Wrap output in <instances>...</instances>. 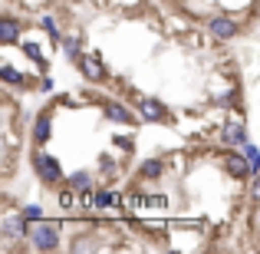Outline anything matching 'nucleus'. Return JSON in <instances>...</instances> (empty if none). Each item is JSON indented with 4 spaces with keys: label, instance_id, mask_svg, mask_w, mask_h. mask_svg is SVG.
I'll return each instance as SVG.
<instances>
[{
    "label": "nucleus",
    "instance_id": "20",
    "mask_svg": "<svg viewBox=\"0 0 260 254\" xmlns=\"http://www.w3.org/2000/svg\"><path fill=\"white\" fill-rule=\"evenodd\" d=\"M148 208H168V198L158 195V198H148Z\"/></svg>",
    "mask_w": 260,
    "mask_h": 254
},
{
    "label": "nucleus",
    "instance_id": "8",
    "mask_svg": "<svg viewBox=\"0 0 260 254\" xmlns=\"http://www.w3.org/2000/svg\"><path fill=\"white\" fill-rule=\"evenodd\" d=\"M106 116L112 122H132V112L125 106H119V102H106Z\"/></svg>",
    "mask_w": 260,
    "mask_h": 254
},
{
    "label": "nucleus",
    "instance_id": "17",
    "mask_svg": "<svg viewBox=\"0 0 260 254\" xmlns=\"http://www.w3.org/2000/svg\"><path fill=\"white\" fill-rule=\"evenodd\" d=\"M23 218H26V221H40V218H43V211H40L37 205H26V208H23Z\"/></svg>",
    "mask_w": 260,
    "mask_h": 254
},
{
    "label": "nucleus",
    "instance_id": "5",
    "mask_svg": "<svg viewBox=\"0 0 260 254\" xmlns=\"http://www.w3.org/2000/svg\"><path fill=\"white\" fill-rule=\"evenodd\" d=\"M4 231H7L10 238L30 235V231H26V218H23V211H20V215H10V218H4Z\"/></svg>",
    "mask_w": 260,
    "mask_h": 254
},
{
    "label": "nucleus",
    "instance_id": "2",
    "mask_svg": "<svg viewBox=\"0 0 260 254\" xmlns=\"http://www.w3.org/2000/svg\"><path fill=\"white\" fill-rule=\"evenodd\" d=\"M33 168L40 172V178H43V182H59V175H63V172H59V162L53 159V155H46V152H37V155H33Z\"/></svg>",
    "mask_w": 260,
    "mask_h": 254
},
{
    "label": "nucleus",
    "instance_id": "12",
    "mask_svg": "<svg viewBox=\"0 0 260 254\" xmlns=\"http://www.w3.org/2000/svg\"><path fill=\"white\" fill-rule=\"evenodd\" d=\"M142 175H145V178H158V175H161V162H158V159L142 162Z\"/></svg>",
    "mask_w": 260,
    "mask_h": 254
},
{
    "label": "nucleus",
    "instance_id": "22",
    "mask_svg": "<svg viewBox=\"0 0 260 254\" xmlns=\"http://www.w3.org/2000/svg\"><path fill=\"white\" fill-rule=\"evenodd\" d=\"M254 198H260V178L254 182Z\"/></svg>",
    "mask_w": 260,
    "mask_h": 254
},
{
    "label": "nucleus",
    "instance_id": "21",
    "mask_svg": "<svg viewBox=\"0 0 260 254\" xmlns=\"http://www.w3.org/2000/svg\"><path fill=\"white\" fill-rule=\"evenodd\" d=\"M247 155H250V162H254V168H260V152L257 149H247Z\"/></svg>",
    "mask_w": 260,
    "mask_h": 254
},
{
    "label": "nucleus",
    "instance_id": "16",
    "mask_svg": "<svg viewBox=\"0 0 260 254\" xmlns=\"http://www.w3.org/2000/svg\"><path fill=\"white\" fill-rule=\"evenodd\" d=\"M73 191H76V188H73ZM73 191H59V208H76V195H73Z\"/></svg>",
    "mask_w": 260,
    "mask_h": 254
},
{
    "label": "nucleus",
    "instance_id": "3",
    "mask_svg": "<svg viewBox=\"0 0 260 254\" xmlns=\"http://www.w3.org/2000/svg\"><path fill=\"white\" fill-rule=\"evenodd\" d=\"M76 66H79V73H83L86 79H92V83L106 79V66H102L99 60L92 57V53H86V57H76Z\"/></svg>",
    "mask_w": 260,
    "mask_h": 254
},
{
    "label": "nucleus",
    "instance_id": "19",
    "mask_svg": "<svg viewBox=\"0 0 260 254\" xmlns=\"http://www.w3.org/2000/svg\"><path fill=\"white\" fill-rule=\"evenodd\" d=\"M0 73H4V79H7V83H20V73L13 70V66H4Z\"/></svg>",
    "mask_w": 260,
    "mask_h": 254
},
{
    "label": "nucleus",
    "instance_id": "7",
    "mask_svg": "<svg viewBox=\"0 0 260 254\" xmlns=\"http://www.w3.org/2000/svg\"><path fill=\"white\" fill-rule=\"evenodd\" d=\"M139 109H142V116H145L148 122H158L161 116H165V106H161L158 99H142V102H139Z\"/></svg>",
    "mask_w": 260,
    "mask_h": 254
},
{
    "label": "nucleus",
    "instance_id": "14",
    "mask_svg": "<svg viewBox=\"0 0 260 254\" xmlns=\"http://www.w3.org/2000/svg\"><path fill=\"white\" fill-rule=\"evenodd\" d=\"M125 208H128V211H135V208H148V198H145V195H128V198H125Z\"/></svg>",
    "mask_w": 260,
    "mask_h": 254
},
{
    "label": "nucleus",
    "instance_id": "10",
    "mask_svg": "<svg viewBox=\"0 0 260 254\" xmlns=\"http://www.w3.org/2000/svg\"><path fill=\"white\" fill-rule=\"evenodd\" d=\"M33 135H37V142H46V139H50V116H40V119H37Z\"/></svg>",
    "mask_w": 260,
    "mask_h": 254
},
{
    "label": "nucleus",
    "instance_id": "6",
    "mask_svg": "<svg viewBox=\"0 0 260 254\" xmlns=\"http://www.w3.org/2000/svg\"><path fill=\"white\" fill-rule=\"evenodd\" d=\"M250 168H254V162H247L244 155H228V172L231 175H237V178H244V175H250Z\"/></svg>",
    "mask_w": 260,
    "mask_h": 254
},
{
    "label": "nucleus",
    "instance_id": "13",
    "mask_svg": "<svg viewBox=\"0 0 260 254\" xmlns=\"http://www.w3.org/2000/svg\"><path fill=\"white\" fill-rule=\"evenodd\" d=\"M224 139H228V142H244L241 122H231V126H224Z\"/></svg>",
    "mask_w": 260,
    "mask_h": 254
},
{
    "label": "nucleus",
    "instance_id": "9",
    "mask_svg": "<svg viewBox=\"0 0 260 254\" xmlns=\"http://www.w3.org/2000/svg\"><path fill=\"white\" fill-rule=\"evenodd\" d=\"M17 33H20L17 20H4V23H0V43H13V40H17Z\"/></svg>",
    "mask_w": 260,
    "mask_h": 254
},
{
    "label": "nucleus",
    "instance_id": "1",
    "mask_svg": "<svg viewBox=\"0 0 260 254\" xmlns=\"http://www.w3.org/2000/svg\"><path fill=\"white\" fill-rule=\"evenodd\" d=\"M30 241H33V248H40V251H53V248H56V241H59V224L37 221L30 228Z\"/></svg>",
    "mask_w": 260,
    "mask_h": 254
},
{
    "label": "nucleus",
    "instance_id": "4",
    "mask_svg": "<svg viewBox=\"0 0 260 254\" xmlns=\"http://www.w3.org/2000/svg\"><path fill=\"white\" fill-rule=\"evenodd\" d=\"M211 33L217 40H231V37H237V23L228 17H217V20H211Z\"/></svg>",
    "mask_w": 260,
    "mask_h": 254
},
{
    "label": "nucleus",
    "instance_id": "18",
    "mask_svg": "<svg viewBox=\"0 0 260 254\" xmlns=\"http://www.w3.org/2000/svg\"><path fill=\"white\" fill-rule=\"evenodd\" d=\"M40 23H43V30H46V33H50V37H53V40H56V37H59V30H56V20H53V17H43V20H40Z\"/></svg>",
    "mask_w": 260,
    "mask_h": 254
},
{
    "label": "nucleus",
    "instance_id": "15",
    "mask_svg": "<svg viewBox=\"0 0 260 254\" xmlns=\"http://www.w3.org/2000/svg\"><path fill=\"white\" fill-rule=\"evenodd\" d=\"M109 205H115L112 191H95V208H109Z\"/></svg>",
    "mask_w": 260,
    "mask_h": 254
},
{
    "label": "nucleus",
    "instance_id": "11",
    "mask_svg": "<svg viewBox=\"0 0 260 254\" xmlns=\"http://www.w3.org/2000/svg\"><path fill=\"white\" fill-rule=\"evenodd\" d=\"M70 185L76 191H86V188H92V178H89V172H76V175L70 178Z\"/></svg>",
    "mask_w": 260,
    "mask_h": 254
}]
</instances>
